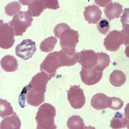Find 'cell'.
<instances>
[{
    "mask_svg": "<svg viewBox=\"0 0 129 129\" xmlns=\"http://www.w3.org/2000/svg\"><path fill=\"white\" fill-rule=\"evenodd\" d=\"M79 34L74 30H66L60 36V46L64 48H76L79 42Z\"/></svg>",
    "mask_w": 129,
    "mask_h": 129,
    "instance_id": "cell-8",
    "label": "cell"
},
{
    "mask_svg": "<svg viewBox=\"0 0 129 129\" xmlns=\"http://www.w3.org/2000/svg\"><path fill=\"white\" fill-rule=\"evenodd\" d=\"M96 54L98 56V60H97L96 64L94 66V68L98 71H103L106 68L109 67L110 64V56L103 52L96 53Z\"/></svg>",
    "mask_w": 129,
    "mask_h": 129,
    "instance_id": "cell-21",
    "label": "cell"
},
{
    "mask_svg": "<svg viewBox=\"0 0 129 129\" xmlns=\"http://www.w3.org/2000/svg\"><path fill=\"white\" fill-rule=\"evenodd\" d=\"M28 85L30 88L26 96L27 103L32 107H38L41 105L45 101V92L34 90L29 84Z\"/></svg>",
    "mask_w": 129,
    "mask_h": 129,
    "instance_id": "cell-14",
    "label": "cell"
},
{
    "mask_svg": "<svg viewBox=\"0 0 129 129\" xmlns=\"http://www.w3.org/2000/svg\"><path fill=\"white\" fill-rule=\"evenodd\" d=\"M79 74L82 82L85 85L91 86L100 82L103 77V71H98L94 67L91 69H81Z\"/></svg>",
    "mask_w": 129,
    "mask_h": 129,
    "instance_id": "cell-9",
    "label": "cell"
},
{
    "mask_svg": "<svg viewBox=\"0 0 129 129\" xmlns=\"http://www.w3.org/2000/svg\"><path fill=\"white\" fill-rule=\"evenodd\" d=\"M12 106L9 102L0 99V116L3 118L6 116H10L14 114Z\"/></svg>",
    "mask_w": 129,
    "mask_h": 129,
    "instance_id": "cell-25",
    "label": "cell"
},
{
    "mask_svg": "<svg viewBox=\"0 0 129 129\" xmlns=\"http://www.w3.org/2000/svg\"><path fill=\"white\" fill-rule=\"evenodd\" d=\"M57 39L54 36H50L45 39L40 44V50L43 52H50L52 51L57 43Z\"/></svg>",
    "mask_w": 129,
    "mask_h": 129,
    "instance_id": "cell-23",
    "label": "cell"
},
{
    "mask_svg": "<svg viewBox=\"0 0 129 129\" xmlns=\"http://www.w3.org/2000/svg\"><path fill=\"white\" fill-rule=\"evenodd\" d=\"M59 61V67H71L78 63V52L74 54H69L64 52L63 50L57 51Z\"/></svg>",
    "mask_w": 129,
    "mask_h": 129,
    "instance_id": "cell-16",
    "label": "cell"
},
{
    "mask_svg": "<svg viewBox=\"0 0 129 129\" xmlns=\"http://www.w3.org/2000/svg\"><path fill=\"white\" fill-rule=\"evenodd\" d=\"M111 102V98L103 93H98L93 95L90 103L94 109L101 110L110 108Z\"/></svg>",
    "mask_w": 129,
    "mask_h": 129,
    "instance_id": "cell-12",
    "label": "cell"
},
{
    "mask_svg": "<svg viewBox=\"0 0 129 129\" xmlns=\"http://www.w3.org/2000/svg\"><path fill=\"white\" fill-rule=\"evenodd\" d=\"M111 105L110 108L114 110H119L123 107V101L121 99L116 97H112L111 98Z\"/></svg>",
    "mask_w": 129,
    "mask_h": 129,
    "instance_id": "cell-29",
    "label": "cell"
},
{
    "mask_svg": "<svg viewBox=\"0 0 129 129\" xmlns=\"http://www.w3.org/2000/svg\"><path fill=\"white\" fill-rule=\"evenodd\" d=\"M59 67L57 51L50 53L45 58L40 65V71L46 72L51 79L56 74V71Z\"/></svg>",
    "mask_w": 129,
    "mask_h": 129,
    "instance_id": "cell-5",
    "label": "cell"
},
{
    "mask_svg": "<svg viewBox=\"0 0 129 129\" xmlns=\"http://www.w3.org/2000/svg\"><path fill=\"white\" fill-rule=\"evenodd\" d=\"M14 29L8 23L0 21V47L3 49H9L14 43Z\"/></svg>",
    "mask_w": 129,
    "mask_h": 129,
    "instance_id": "cell-4",
    "label": "cell"
},
{
    "mask_svg": "<svg viewBox=\"0 0 129 129\" xmlns=\"http://www.w3.org/2000/svg\"><path fill=\"white\" fill-rule=\"evenodd\" d=\"M128 128V119L120 112H117L110 121V127L112 128Z\"/></svg>",
    "mask_w": 129,
    "mask_h": 129,
    "instance_id": "cell-19",
    "label": "cell"
},
{
    "mask_svg": "<svg viewBox=\"0 0 129 129\" xmlns=\"http://www.w3.org/2000/svg\"><path fill=\"white\" fill-rule=\"evenodd\" d=\"M67 92V99L69 103L74 109H81L85 104L86 99L84 91L79 85L71 86Z\"/></svg>",
    "mask_w": 129,
    "mask_h": 129,
    "instance_id": "cell-3",
    "label": "cell"
},
{
    "mask_svg": "<svg viewBox=\"0 0 129 129\" xmlns=\"http://www.w3.org/2000/svg\"><path fill=\"white\" fill-rule=\"evenodd\" d=\"M123 38V44L125 45H128V24L123 27V29L121 31Z\"/></svg>",
    "mask_w": 129,
    "mask_h": 129,
    "instance_id": "cell-32",
    "label": "cell"
},
{
    "mask_svg": "<svg viewBox=\"0 0 129 129\" xmlns=\"http://www.w3.org/2000/svg\"><path fill=\"white\" fill-rule=\"evenodd\" d=\"M126 80V76L124 72L119 70H115L110 74L109 81L114 87H119L125 84Z\"/></svg>",
    "mask_w": 129,
    "mask_h": 129,
    "instance_id": "cell-20",
    "label": "cell"
},
{
    "mask_svg": "<svg viewBox=\"0 0 129 129\" xmlns=\"http://www.w3.org/2000/svg\"><path fill=\"white\" fill-rule=\"evenodd\" d=\"M70 29H71V28L67 23H59L57 24V25L55 26L54 28V33L55 36H56L57 38L59 39L61 34L64 30Z\"/></svg>",
    "mask_w": 129,
    "mask_h": 129,
    "instance_id": "cell-28",
    "label": "cell"
},
{
    "mask_svg": "<svg viewBox=\"0 0 129 129\" xmlns=\"http://www.w3.org/2000/svg\"><path fill=\"white\" fill-rule=\"evenodd\" d=\"M95 4L98 5L101 7H105V4H107V3H112V1H98V0H95Z\"/></svg>",
    "mask_w": 129,
    "mask_h": 129,
    "instance_id": "cell-33",
    "label": "cell"
},
{
    "mask_svg": "<svg viewBox=\"0 0 129 129\" xmlns=\"http://www.w3.org/2000/svg\"><path fill=\"white\" fill-rule=\"evenodd\" d=\"M97 28L99 32L103 35H106L110 28V22L105 18L101 19L97 24Z\"/></svg>",
    "mask_w": 129,
    "mask_h": 129,
    "instance_id": "cell-27",
    "label": "cell"
},
{
    "mask_svg": "<svg viewBox=\"0 0 129 129\" xmlns=\"http://www.w3.org/2000/svg\"><path fill=\"white\" fill-rule=\"evenodd\" d=\"M30 2L31 1H22V0L19 1V2H21V4L24 5H28L29 3H30Z\"/></svg>",
    "mask_w": 129,
    "mask_h": 129,
    "instance_id": "cell-34",
    "label": "cell"
},
{
    "mask_svg": "<svg viewBox=\"0 0 129 129\" xmlns=\"http://www.w3.org/2000/svg\"><path fill=\"white\" fill-rule=\"evenodd\" d=\"M122 44H123V35L120 31L116 30L110 32L103 43L106 50L110 52L117 51Z\"/></svg>",
    "mask_w": 129,
    "mask_h": 129,
    "instance_id": "cell-7",
    "label": "cell"
},
{
    "mask_svg": "<svg viewBox=\"0 0 129 129\" xmlns=\"http://www.w3.org/2000/svg\"><path fill=\"white\" fill-rule=\"evenodd\" d=\"M44 9H50L57 10L59 8V5L57 0H42Z\"/></svg>",
    "mask_w": 129,
    "mask_h": 129,
    "instance_id": "cell-30",
    "label": "cell"
},
{
    "mask_svg": "<svg viewBox=\"0 0 129 129\" xmlns=\"http://www.w3.org/2000/svg\"><path fill=\"white\" fill-rule=\"evenodd\" d=\"M21 123L18 115L14 113L12 116L5 117L1 122L0 128L2 129H19Z\"/></svg>",
    "mask_w": 129,
    "mask_h": 129,
    "instance_id": "cell-18",
    "label": "cell"
},
{
    "mask_svg": "<svg viewBox=\"0 0 129 129\" xmlns=\"http://www.w3.org/2000/svg\"><path fill=\"white\" fill-rule=\"evenodd\" d=\"M84 18L89 24H95L101 19L102 12L95 5H92L85 7Z\"/></svg>",
    "mask_w": 129,
    "mask_h": 129,
    "instance_id": "cell-13",
    "label": "cell"
},
{
    "mask_svg": "<svg viewBox=\"0 0 129 129\" xmlns=\"http://www.w3.org/2000/svg\"><path fill=\"white\" fill-rule=\"evenodd\" d=\"M98 60L96 53L93 50H83L78 52V62L83 69H91L94 67Z\"/></svg>",
    "mask_w": 129,
    "mask_h": 129,
    "instance_id": "cell-10",
    "label": "cell"
},
{
    "mask_svg": "<svg viewBox=\"0 0 129 129\" xmlns=\"http://www.w3.org/2000/svg\"><path fill=\"white\" fill-rule=\"evenodd\" d=\"M21 5L18 2H12L5 7V14L8 16H13L18 13L20 10Z\"/></svg>",
    "mask_w": 129,
    "mask_h": 129,
    "instance_id": "cell-26",
    "label": "cell"
},
{
    "mask_svg": "<svg viewBox=\"0 0 129 129\" xmlns=\"http://www.w3.org/2000/svg\"><path fill=\"white\" fill-rule=\"evenodd\" d=\"M50 80V79L48 75L46 72L41 71L32 78L29 85L34 90L45 93L47 85Z\"/></svg>",
    "mask_w": 129,
    "mask_h": 129,
    "instance_id": "cell-11",
    "label": "cell"
},
{
    "mask_svg": "<svg viewBox=\"0 0 129 129\" xmlns=\"http://www.w3.org/2000/svg\"><path fill=\"white\" fill-rule=\"evenodd\" d=\"M122 12L123 6L118 2L109 3L107 6H105L104 9L105 15L109 21H112L116 18H119Z\"/></svg>",
    "mask_w": 129,
    "mask_h": 129,
    "instance_id": "cell-15",
    "label": "cell"
},
{
    "mask_svg": "<svg viewBox=\"0 0 129 129\" xmlns=\"http://www.w3.org/2000/svg\"><path fill=\"white\" fill-rule=\"evenodd\" d=\"M36 51V43L30 39L24 40L16 46L15 48L16 56L23 60H28L32 58Z\"/></svg>",
    "mask_w": 129,
    "mask_h": 129,
    "instance_id": "cell-6",
    "label": "cell"
},
{
    "mask_svg": "<svg viewBox=\"0 0 129 129\" xmlns=\"http://www.w3.org/2000/svg\"><path fill=\"white\" fill-rule=\"evenodd\" d=\"M67 125L69 129L85 128V123L83 119L79 116H72L69 117L67 122Z\"/></svg>",
    "mask_w": 129,
    "mask_h": 129,
    "instance_id": "cell-24",
    "label": "cell"
},
{
    "mask_svg": "<svg viewBox=\"0 0 129 129\" xmlns=\"http://www.w3.org/2000/svg\"><path fill=\"white\" fill-rule=\"evenodd\" d=\"M28 7V12L32 17H39L45 10L42 0L31 1Z\"/></svg>",
    "mask_w": 129,
    "mask_h": 129,
    "instance_id": "cell-22",
    "label": "cell"
},
{
    "mask_svg": "<svg viewBox=\"0 0 129 129\" xmlns=\"http://www.w3.org/2000/svg\"><path fill=\"white\" fill-rule=\"evenodd\" d=\"M33 18L28 11H19L9 22V25L14 29L15 35L21 36L32 25Z\"/></svg>",
    "mask_w": 129,
    "mask_h": 129,
    "instance_id": "cell-2",
    "label": "cell"
},
{
    "mask_svg": "<svg viewBox=\"0 0 129 129\" xmlns=\"http://www.w3.org/2000/svg\"><path fill=\"white\" fill-rule=\"evenodd\" d=\"M56 115L55 107L51 104L45 103L41 105L36 115L37 129H56L54 118Z\"/></svg>",
    "mask_w": 129,
    "mask_h": 129,
    "instance_id": "cell-1",
    "label": "cell"
},
{
    "mask_svg": "<svg viewBox=\"0 0 129 129\" xmlns=\"http://www.w3.org/2000/svg\"><path fill=\"white\" fill-rule=\"evenodd\" d=\"M1 67L5 72H16L18 69V61L14 56L11 55H7L1 60Z\"/></svg>",
    "mask_w": 129,
    "mask_h": 129,
    "instance_id": "cell-17",
    "label": "cell"
},
{
    "mask_svg": "<svg viewBox=\"0 0 129 129\" xmlns=\"http://www.w3.org/2000/svg\"><path fill=\"white\" fill-rule=\"evenodd\" d=\"M29 88L30 86L28 85L25 87H24L22 90V92H21V93L19 95V105H20V106L22 108L25 107V100L26 99V94H27V92L29 90Z\"/></svg>",
    "mask_w": 129,
    "mask_h": 129,
    "instance_id": "cell-31",
    "label": "cell"
}]
</instances>
